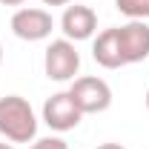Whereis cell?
Masks as SVG:
<instances>
[{
  "instance_id": "cell-12",
  "label": "cell",
  "mask_w": 149,
  "mask_h": 149,
  "mask_svg": "<svg viewBox=\"0 0 149 149\" xmlns=\"http://www.w3.org/2000/svg\"><path fill=\"white\" fill-rule=\"evenodd\" d=\"M97 149H123V146H120V143H100Z\"/></svg>"
},
{
  "instance_id": "cell-6",
  "label": "cell",
  "mask_w": 149,
  "mask_h": 149,
  "mask_svg": "<svg viewBox=\"0 0 149 149\" xmlns=\"http://www.w3.org/2000/svg\"><path fill=\"white\" fill-rule=\"evenodd\" d=\"M118 35L126 63H141L149 57V26L143 20H129L126 26H118Z\"/></svg>"
},
{
  "instance_id": "cell-10",
  "label": "cell",
  "mask_w": 149,
  "mask_h": 149,
  "mask_svg": "<svg viewBox=\"0 0 149 149\" xmlns=\"http://www.w3.org/2000/svg\"><path fill=\"white\" fill-rule=\"evenodd\" d=\"M32 149H69V143L60 138H40L37 143H32Z\"/></svg>"
},
{
  "instance_id": "cell-11",
  "label": "cell",
  "mask_w": 149,
  "mask_h": 149,
  "mask_svg": "<svg viewBox=\"0 0 149 149\" xmlns=\"http://www.w3.org/2000/svg\"><path fill=\"white\" fill-rule=\"evenodd\" d=\"M46 6H66V3H72V0H43Z\"/></svg>"
},
{
  "instance_id": "cell-5",
  "label": "cell",
  "mask_w": 149,
  "mask_h": 149,
  "mask_svg": "<svg viewBox=\"0 0 149 149\" xmlns=\"http://www.w3.org/2000/svg\"><path fill=\"white\" fill-rule=\"evenodd\" d=\"M55 23L46 9H17L12 15V32L20 40H43L52 35Z\"/></svg>"
},
{
  "instance_id": "cell-16",
  "label": "cell",
  "mask_w": 149,
  "mask_h": 149,
  "mask_svg": "<svg viewBox=\"0 0 149 149\" xmlns=\"http://www.w3.org/2000/svg\"><path fill=\"white\" fill-rule=\"evenodd\" d=\"M146 109H149V92H146Z\"/></svg>"
},
{
  "instance_id": "cell-4",
  "label": "cell",
  "mask_w": 149,
  "mask_h": 149,
  "mask_svg": "<svg viewBox=\"0 0 149 149\" xmlns=\"http://www.w3.org/2000/svg\"><path fill=\"white\" fill-rule=\"evenodd\" d=\"M80 118H83V112L77 109V103H74V97L69 92H57L43 103V120H46L49 129H55V132L74 129L80 123Z\"/></svg>"
},
{
  "instance_id": "cell-13",
  "label": "cell",
  "mask_w": 149,
  "mask_h": 149,
  "mask_svg": "<svg viewBox=\"0 0 149 149\" xmlns=\"http://www.w3.org/2000/svg\"><path fill=\"white\" fill-rule=\"evenodd\" d=\"M3 6H20V3H26V0H0Z\"/></svg>"
},
{
  "instance_id": "cell-14",
  "label": "cell",
  "mask_w": 149,
  "mask_h": 149,
  "mask_svg": "<svg viewBox=\"0 0 149 149\" xmlns=\"http://www.w3.org/2000/svg\"><path fill=\"white\" fill-rule=\"evenodd\" d=\"M0 149H15V146H12V143H0Z\"/></svg>"
},
{
  "instance_id": "cell-8",
  "label": "cell",
  "mask_w": 149,
  "mask_h": 149,
  "mask_svg": "<svg viewBox=\"0 0 149 149\" xmlns=\"http://www.w3.org/2000/svg\"><path fill=\"white\" fill-rule=\"evenodd\" d=\"M92 57L103 66V69L126 66L123 52H120V35H118V29H103L100 35L95 37V43H92Z\"/></svg>"
},
{
  "instance_id": "cell-15",
  "label": "cell",
  "mask_w": 149,
  "mask_h": 149,
  "mask_svg": "<svg viewBox=\"0 0 149 149\" xmlns=\"http://www.w3.org/2000/svg\"><path fill=\"white\" fill-rule=\"evenodd\" d=\"M0 63H3V46H0Z\"/></svg>"
},
{
  "instance_id": "cell-9",
  "label": "cell",
  "mask_w": 149,
  "mask_h": 149,
  "mask_svg": "<svg viewBox=\"0 0 149 149\" xmlns=\"http://www.w3.org/2000/svg\"><path fill=\"white\" fill-rule=\"evenodd\" d=\"M115 6L129 20H146L149 17V0H115Z\"/></svg>"
},
{
  "instance_id": "cell-3",
  "label": "cell",
  "mask_w": 149,
  "mask_h": 149,
  "mask_svg": "<svg viewBox=\"0 0 149 149\" xmlns=\"http://www.w3.org/2000/svg\"><path fill=\"white\" fill-rule=\"evenodd\" d=\"M43 69H46L49 80H72L80 69V55L72 40H66V37L52 40L46 49V57H43Z\"/></svg>"
},
{
  "instance_id": "cell-2",
  "label": "cell",
  "mask_w": 149,
  "mask_h": 149,
  "mask_svg": "<svg viewBox=\"0 0 149 149\" xmlns=\"http://www.w3.org/2000/svg\"><path fill=\"white\" fill-rule=\"evenodd\" d=\"M69 95L74 97L77 109L83 112V115H97V112L109 109V103H112L109 83L100 80V77H95V74L77 77V80L72 83V89H69Z\"/></svg>"
},
{
  "instance_id": "cell-1",
  "label": "cell",
  "mask_w": 149,
  "mask_h": 149,
  "mask_svg": "<svg viewBox=\"0 0 149 149\" xmlns=\"http://www.w3.org/2000/svg\"><path fill=\"white\" fill-rule=\"evenodd\" d=\"M0 135L12 143H29L37 135V118L26 97L20 95L0 97Z\"/></svg>"
},
{
  "instance_id": "cell-7",
  "label": "cell",
  "mask_w": 149,
  "mask_h": 149,
  "mask_svg": "<svg viewBox=\"0 0 149 149\" xmlns=\"http://www.w3.org/2000/svg\"><path fill=\"white\" fill-rule=\"evenodd\" d=\"M60 29L66 40H89L97 32V15L89 6H66L60 17Z\"/></svg>"
}]
</instances>
